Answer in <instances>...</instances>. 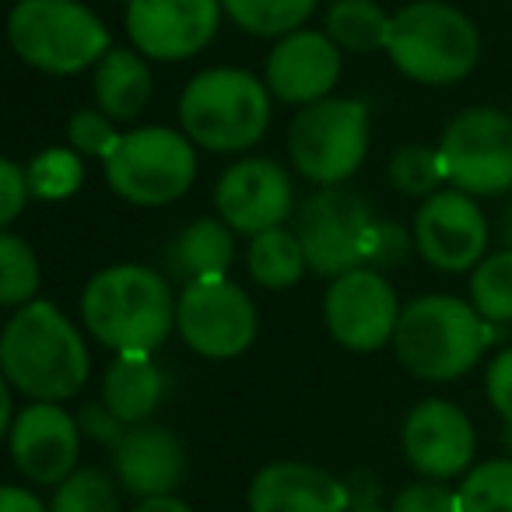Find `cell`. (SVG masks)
I'll list each match as a JSON object with an SVG mask.
<instances>
[{
	"label": "cell",
	"instance_id": "cell-42",
	"mask_svg": "<svg viewBox=\"0 0 512 512\" xmlns=\"http://www.w3.org/2000/svg\"><path fill=\"white\" fill-rule=\"evenodd\" d=\"M348 512H390V509H383V505H376V502H355Z\"/></svg>",
	"mask_w": 512,
	"mask_h": 512
},
{
	"label": "cell",
	"instance_id": "cell-36",
	"mask_svg": "<svg viewBox=\"0 0 512 512\" xmlns=\"http://www.w3.org/2000/svg\"><path fill=\"white\" fill-rule=\"evenodd\" d=\"M32 197L29 186V169L18 165L15 158H4L0 162V225L11 228L18 221V214L25 211Z\"/></svg>",
	"mask_w": 512,
	"mask_h": 512
},
{
	"label": "cell",
	"instance_id": "cell-7",
	"mask_svg": "<svg viewBox=\"0 0 512 512\" xmlns=\"http://www.w3.org/2000/svg\"><path fill=\"white\" fill-rule=\"evenodd\" d=\"M109 190L134 207L176 204L197 183V144L172 127L127 130L102 162Z\"/></svg>",
	"mask_w": 512,
	"mask_h": 512
},
{
	"label": "cell",
	"instance_id": "cell-1",
	"mask_svg": "<svg viewBox=\"0 0 512 512\" xmlns=\"http://www.w3.org/2000/svg\"><path fill=\"white\" fill-rule=\"evenodd\" d=\"M4 383L25 400L60 404L85 390L92 358L81 330L53 302L36 299L15 309L0 334Z\"/></svg>",
	"mask_w": 512,
	"mask_h": 512
},
{
	"label": "cell",
	"instance_id": "cell-22",
	"mask_svg": "<svg viewBox=\"0 0 512 512\" xmlns=\"http://www.w3.org/2000/svg\"><path fill=\"white\" fill-rule=\"evenodd\" d=\"M165 397V372L151 355H116L102 376V404L123 425H144Z\"/></svg>",
	"mask_w": 512,
	"mask_h": 512
},
{
	"label": "cell",
	"instance_id": "cell-16",
	"mask_svg": "<svg viewBox=\"0 0 512 512\" xmlns=\"http://www.w3.org/2000/svg\"><path fill=\"white\" fill-rule=\"evenodd\" d=\"M404 456L428 481H449L470 470L477 453V432L467 411L442 397L421 400L407 411L400 428Z\"/></svg>",
	"mask_w": 512,
	"mask_h": 512
},
{
	"label": "cell",
	"instance_id": "cell-19",
	"mask_svg": "<svg viewBox=\"0 0 512 512\" xmlns=\"http://www.w3.org/2000/svg\"><path fill=\"white\" fill-rule=\"evenodd\" d=\"M348 484L302 460H278L256 470L246 491L249 512H348Z\"/></svg>",
	"mask_w": 512,
	"mask_h": 512
},
{
	"label": "cell",
	"instance_id": "cell-20",
	"mask_svg": "<svg viewBox=\"0 0 512 512\" xmlns=\"http://www.w3.org/2000/svg\"><path fill=\"white\" fill-rule=\"evenodd\" d=\"M116 481L137 498H162L183 484L186 449L165 425H130L113 446Z\"/></svg>",
	"mask_w": 512,
	"mask_h": 512
},
{
	"label": "cell",
	"instance_id": "cell-35",
	"mask_svg": "<svg viewBox=\"0 0 512 512\" xmlns=\"http://www.w3.org/2000/svg\"><path fill=\"white\" fill-rule=\"evenodd\" d=\"M407 249H414V235H407L400 225L390 221H376L369 235V246H365V267L369 271H386V267L404 264Z\"/></svg>",
	"mask_w": 512,
	"mask_h": 512
},
{
	"label": "cell",
	"instance_id": "cell-25",
	"mask_svg": "<svg viewBox=\"0 0 512 512\" xmlns=\"http://www.w3.org/2000/svg\"><path fill=\"white\" fill-rule=\"evenodd\" d=\"M393 18L376 0H334L327 11V36L344 53H376L390 46Z\"/></svg>",
	"mask_w": 512,
	"mask_h": 512
},
{
	"label": "cell",
	"instance_id": "cell-37",
	"mask_svg": "<svg viewBox=\"0 0 512 512\" xmlns=\"http://www.w3.org/2000/svg\"><path fill=\"white\" fill-rule=\"evenodd\" d=\"M484 390H488L491 407L502 414L505 425H512V348H502L488 362V372H484Z\"/></svg>",
	"mask_w": 512,
	"mask_h": 512
},
{
	"label": "cell",
	"instance_id": "cell-9",
	"mask_svg": "<svg viewBox=\"0 0 512 512\" xmlns=\"http://www.w3.org/2000/svg\"><path fill=\"white\" fill-rule=\"evenodd\" d=\"M369 200L348 186H323L295 211V235L306 249L309 271L320 278H341L365 267L372 225H376Z\"/></svg>",
	"mask_w": 512,
	"mask_h": 512
},
{
	"label": "cell",
	"instance_id": "cell-11",
	"mask_svg": "<svg viewBox=\"0 0 512 512\" xmlns=\"http://www.w3.org/2000/svg\"><path fill=\"white\" fill-rule=\"evenodd\" d=\"M260 316L246 288L235 285L228 274L200 278L186 285L176 299V334L200 358L228 362L253 348Z\"/></svg>",
	"mask_w": 512,
	"mask_h": 512
},
{
	"label": "cell",
	"instance_id": "cell-28",
	"mask_svg": "<svg viewBox=\"0 0 512 512\" xmlns=\"http://www.w3.org/2000/svg\"><path fill=\"white\" fill-rule=\"evenodd\" d=\"M470 306L488 323H512V249L488 253L470 271Z\"/></svg>",
	"mask_w": 512,
	"mask_h": 512
},
{
	"label": "cell",
	"instance_id": "cell-30",
	"mask_svg": "<svg viewBox=\"0 0 512 512\" xmlns=\"http://www.w3.org/2000/svg\"><path fill=\"white\" fill-rule=\"evenodd\" d=\"M456 495L460 512H512V456L470 467Z\"/></svg>",
	"mask_w": 512,
	"mask_h": 512
},
{
	"label": "cell",
	"instance_id": "cell-15",
	"mask_svg": "<svg viewBox=\"0 0 512 512\" xmlns=\"http://www.w3.org/2000/svg\"><path fill=\"white\" fill-rule=\"evenodd\" d=\"M218 218L239 235H260L281 228L295 211L292 176L271 158H239L221 172L214 186Z\"/></svg>",
	"mask_w": 512,
	"mask_h": 512
},
{
	"label": "cell",
	"instance_id": "cell-33",
	"mask_svg": "<svg viewBox=\"0 0 512 512\" xmlns=\"http://www.w3.org/2000/svg\"><path fill=\"white\" fill-rule=\"evenodd\" d=\"M120 130L116 120H109L102 109H78V113L67 120V144L78 151L81 158H99L106 162L109 155L120 144Z\"/></svg>",
	"mask_w": 512,
	"mask_h": 512
},
{
	"label": "cell",
	"instance_id": "cell-14",
	"mask_svg": "<svg viewBox=\"0 0 512 512\" xmlns=\"http://www.w3.org/2000/svg\"><path fill=\"white\" fill-rule=\"evenodd\" d=\"M221 0H127V36L148 60H190L218 36Z\"/></svg>",
	"mask_w": 512,
	"mask_h": 512
},
{
	"label": "cell",
	"instance_id": "cell-23",
	"mask_svg": "<svg viewBox=\"0 0 512 512\" xmlns=\"http://www.w3.org/2000/svg\"><path fill=\"white\" fill-rule=\"evenodd\" d=\"M151 71L144 64V57L127 46H113L106 57L95 64L92 92H95V109L109 116L116 123H130L148 109L151 102Z\"/></svg>",
	"mask_w": 512,
	"mask_h": 512
},
{
	"label": "cell",
	"instance_id": "cell-18",
	"mask_svg": "<svg viewBox=\"0 0 512 512\" xmlns=\"http://www.w3.org/2000/svg\"><path fill=\"white\" fill-rule=\"evenodd\" d=\"M341 67V50L327 32L299 29L278 39L274 50L267 53L264 81L278 102L306 109L330 99V92L341 81Z\"/></svg>",
	"mask_w": 512,
	"mask_h": 512
},
{
	"label": "cell",
	"instance_id": "cell-12",
	"mask_svg": "<svg viewBox=\"0 0 512 512\" xmlns=\"http://www.w3.org/2000/svg\"><path fill=\"white\" fill-rule=\"evenodd\" d=\"M414 249L425 264L446 274H467L488 256V218L477 207V197L442 186L428 200H421L414 214Z\"/></svg>",
	"mask_w": 512,
	"mask_h": 512
},
{
	"label": "cell",
	"instance_id": "cell-17",
	"mask_svg": "<svg viewBox=\"0 0 512 512\" xmlns=\"http://www.w3.org/2000/svg\"><path fill=\"white\" fill-rule=\"evenodd\" d=\"M11 460L32 484H64L78 470L81 428L60 404H25L8 432Z\"/></svg>",
	"mask_w": 512,
	"mask_h": 512
},
{
	"label": "cell",
	"instance_id": "cell-3",
	"mask_svg": "<svg viewBox=\"0 0 512 512\" xmlns=\"http://www.w3.org/2000/svg\"><path fill=\"white\" fill-rule=\"evenodd\" d=\"M495 327L498 323L481 320L470 302L453 295H421L400 313L393 351L411 376L425 383H453L481 362L495 341Z\"/></svg>",
	"mask_w": 512,
	"mask_h": 512
},
{
	"label": "cell",
	"instance_id": "cell-43",
	"mask_svg": "<svg viewBox=\"0 0 512 512\" xmlns=\"http://www.w3.org/2000/svg\"><path fill=\"white\" fill-rule=\"evenodd\" d=\"M502 439H505V446H509V453H512V425H505V435H502Z\"/></svg>",
	"mask_w": 512,
	"mask_h": 512
},
{
	"label": "cell",
	"instance_id": "cell-6",
	"mask_svg": "<svg viewBox=\"0 0 512 512\" xmlns=\"http://www.w3.org/2000/svg\"><path fill=\"white\" fill-rule=\"evenodd\" d=\"M8 39L22 64L57 78L88 71L113 50L106 22L81 0H18Z\"/></svg>",
	"mask_w": 512,
	"mask_h": 512
},
{
	"label": "cell",
	"instance_id": "cell-24",
	"mask_svg": "<svg viewBox=\"0 0 512 512\" xmlns=\"http://www.w3.org/2000/svg\"><path fill=\"white\" fill-rule=\"evenodd\" d=\"M246 271L267 292H288V288L299 285L309 271V260L295 228L281 225L253 235L246 249Z\"/></svg>",
	"mask_w": 512,
	"mask_h": 512
},
{
	"label": "cell",
	"instance_id": "cell-4",
	"mask_svg": "<svg viewBox=\"0 0 512 512\" xmlns=\"http://www.w3.org/2000/svg\"><path fill=\"white\" fill-rule=\"evenodd\" d=\"M271 88L242 67H207L179 95V127L197 148L239 155L271 127Z\"/></svg>",
	"mask_w": 512,
	"mask_h": 512
},
{
	"label": "cell",
	"instance_id": "cell-10",
	"mask_svg": "<svg viewBox=\"0 0 512 512\" xmlns=\"http://www.w3.org/2000/svg\"><path fill=\"white\" fill-rule=\"evenodd\" d=\"M446 183L470 197L512 190V116L495 106H470L453 116L439 141Z\"/></svg>",
	"mask_w": 512,
	"mask_h": 512
},
{
	"label": "cell",
	"instance_id": "cell-41",
	"mask_svg": "<svg viewBox=\"0 0 512 512\" xmlns=\"http://www.w3.org/2000/svg\"><path fill=\"white\" fill-rule=\"evenodd\" d=\"M498 239H502V249H512V200L502 211V225H498Z\"/></svg>",
	"mask_w": 512,
	"mask_h": 512
},
{
	"label": "cell",
	"instance_id": "cell-39",
	"mask_svg": "<svg viewBox=\"0 0 512 512\" xmlns=\"http://www.w3.org/2000/svg\"><path fill=\"white\" fill-rule=\"evenodd\" d=\"M0 512H50L39 495H32L29 488H18V484H4L0 488Z\"/></svg>",
	"mask_w": 512,
	"mask_h": 512
},
{
	"label": "cell",
	"instance_id": "cell-40",
	"mask_svg": "<svg viewBox=\"0 0 512 512\" xmlns=\"http://www.w3.org/2000/svg\"><path fill=\"white\" fill-rule=\"evenodd\" d=\"M134 512H193V509L183 502V498L162 495V498H141V502L134 505Z\"/></svg>",
	"mask_w": 512,
	"mask_h": 512
},
{
	"label": "cell",
	"instance_id": "cell-13",
	"mask_svg": "<svg viewBox=\"0 0 512 512\" xmlns=\"http://www.w3.org/2000/svg\"><path fill=\"white\" fill-rule=\"evenodd\" d=\"M404 306L397 302L393 285L383 271L358 267L351 274L330 281L323 295V323L341 348L369 355L393 341Z\"/></svg>",
	"mask_w": 512,
	"mask_h": 512
},
{
	"label": "cell",
	"instance_id": "cell-21",
	"mask_svg": "<svg viewBox=\"0 0 512 512\" xmlns=\"http://www.w3.org/2000/svg\"><path fill=\"white\" fill-rule=\"evenodd\" d=\"M235 264L232 228L221 218H197L165 246V278L179 285H193L200 278H221Z\"/></svg>",
	"mask_w": 512,
	"mask_h": 512
},
{
	"label": "cell",
	"instance_id": "cell-27",
	"mask_svg": "<svg viewBox=\"0 0 512 512\" xmlns=\"http://www.w3.org/2000/svg\"><path fill=\"white\" fill-rule=\"evenodd\" d=\"M43 285L39 278V256L29 246V239L15 235L11 228L0 232V306L22 309L36 302V292Z\"/></svg>",
	"mask_w": 512,
	"mask_h": 512
},
{
	"label": "cell",
	"instance_id": "cell-38",
	"mask_svg": "<svg viewBox=\"0 0 512 512\" xmlns=\"http://www.w3.org/2000/svg\"><path fill=\"white\" fill-rule=\"evenodd\" d=\"M78 418V428L85 439L92 442H102V446L113 449L116 442H120V435L127 432V425H123L120 418H116L113 411H109L102 400H92V404H81V411L74 414Z\"/></svg>",
	"mask_w": 512,
	"mask_h": 512
},
{
	"label": "cell",
	"instance_id": "cell-5",
	"mask_svg": "<svg viewBox=\"0 0 512 512\" xmlns=\"http://www.w3.org/2000/svg\"><path fill=\"white\" fill-rule=\"evenodd\" d=\"M386 57L418 85H456L481 64V36L460 8L442 0H418L393 15Z\"/></svg>",
	"mask_w": 512,
	"mask_h": 512
},
{
	"label": "cell",
	"instance_id": "cell-32",
	"mask_svg": "<svg viewBox=\"0 0 512 512\" xmlns=\"http://www.w3.org/2000/svg\"><path fill=\"white\" fill-rule=\"evenodd\" d=\"M50 512H120L113 477L99 467H78L53 491Z\"/></svg>",
	"mask_w": 512,
	"mask_h": 512
},
{
	"label": "cell",
	"instance_id": "cell-8",
	"mask_svg": "<svg viewBox=\"0 0 512 512\" xmlns=\"http://www.w3.org/2000/svg\"><path fill=\"white\" fill-rule=\"evenodd\" d=\"M369 155V106L362 99H323L295 113L288 158L309 183L344 186Z\"/></svg>",
	"mask_w": 512,
	"mask_h": 512
},
{
	"label": "cell",
	"instance_id": "cell-34",
	"mask_svg": "<svg viewBox=\"0 0 512 512\" xmlns=\"http://www.w3.org/2000/svg\"><path fill=\"white\" fill-rule=\"evenodd\" d=\"M390 512H460V495L453 488H446V481L421 477V481L397 491Z\"/></svg>",
	"mask_w": 512,
	"mask_h": 512
},
{
	"label": "cell",
	"instance_id": "cell-26",
	"mask_svg": "<svg viewBox=\"0 0 512 512\" xmlns=\"http://www.w3.org/2000/svg\"><path fill=\"white\" fill-rule=\"evenodd\" d=\"M320 0H221L228 22L256 39H285L309 22Z\"/></svg>",
	"mask_w": 512,
	"mask_h": 512
},
{
	"label": "cell",
	"instance_id": "cell-29",
	"mask_svg": "<svg viewBox=\"0 0 512 512\" xmlns=\"http://www.w3.org/2000/svg\"><path fill=\"white\" fill-rule=\"evenodd\" d=\"M386 176H390L397 193H404V197H421V200L439 193L442 183H446L439 148H428V144H400L390 155Z\"/></svg>",
	"mask_w": 512,
	"mask_h": 512
},
{
	"label": "cell",
	"instance_id": "cell-2",
	"mask_svg": "<svg viewBox=\"0 0 512 512\" xmlns=\"http://www.w3.org/2000/svg\"><path fill=\"white\" fill-rule=\"evenodd\" d=\"M81 320L113 355H155L176 330V295L162 271L113 264L85 285Z\"/></svg>",
	"mask_w": 512,
	"mask_h": 512
},
{
	"label": "cell",
	"instance_id": "cell-31",
	"mask_svg": "<svg viewBox=\"0 0 512 512\" xmlns=\"http://www.w3.org/2000/svg\"><path fill=\"white\" fill-rule=\"evenodd\" d=\"M25 169L36 200H67L85 183V158L74 148H46Z\"/></svg>",
	"mask_w": 512,
	"mask_h": 512
}]
</instances>
